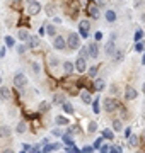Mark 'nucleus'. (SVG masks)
Segmentation results:
<instances>
[{
    "label": "nucleus",
    "instance_id": "obj_1",
    "mask_svg": "<svg viewBox=\"0 0 145 153\" xmlns=\"http://www.w3.org/2000/svg\"><path fill=\"white\" fill-rule=\"evenodd\" d=\"M65 41H67V46L70 48V51H75V49L80 48V36L77 33H70Z\"/></svg>",
    "mask_w": 145,
    "mask_h": 153
},
{
    "label": "nucleus",
    "instance_id": "obj_2",
    "mask_svg": "<svg viewBox=\"0 0 145 153\" xmlns=\"http://www.w3.org/2000/svg\"><path fill=\"white\" fill-rule=\"evenodd\" d=\"M89 29H90L89 21H80L78 22V36H80V38H84V39L89 38Z\"/></svg>",
    "mask_w": 145,
    "mask_h": 153
},
{
    "label": "nucleus",
    "instance_id": "obj_3",
    "mask_svg": "<svg viewBox=\"0 0 145 153\" xmlns=\"http://www.w3.org/2000/svg\"><path fill=\"white\" fill-rule=\"evenodd\" d=\"M14 85L19 87V88L26 87V85H28V76H26V73H22V71L16 73V76H14Z\"/></svg>",
    "mask_w": 145,
    "mask_h": 153
},
{
    "label": "nucleus",
    "instance_id": "obj_4",
    "mask_svg": "<svg viewBox=\"0 0 145 153\" xmlns=\"http://www.w3.org/2000/svg\"><path fill=\"white\" fill-rule=\"evenodd\" d=\"M53 48L58 49V51H65L67 49V41L63 36H55L53 38Z\"/></svg>",
    "mask_w": 145,
    "mask_h": 153
},
{
    "label": "nucleus",
    "instance_id": "obj_5",
    "mask_svg": "<svg viewBox=\"0 0 145 153\" xmlns=\"http://www.w3.org/2000/svg\"><path fill=\"white\" fill-rule=\"evenodd\" d=\"M73 68H75L78 73H84V71L87 70V60H84V58H80V56H78L77 61L73 63Z\"/></svg>",
    "mask_w": 145,
    "mask_h": 153
},
{
    "label": "nucleus",
    "instance_id": "obj_6",
    "mask_svg": "<svg viewBox=\"0 0 145 153\" xmlns=\"http://www.w3.org/2000/svg\"><path fill=\"white\" fill-rule=\"evenodd\" d=\"M87 51H89V58H97L99 56V44H97V41H94V43H90L89 46H87Z\"/></svg>",
    "mask_w": 145,
    "mask_h": 153
},
{
    "label": "nucleus",
    "instance_id": "obj_7",
    "mask_svg": "<svg viewBox=\"0 0 145 153\" xmlns=\"http://www.w3.org/2000/svg\"><path fill=\"white\" fill-rule=\"evenodd\" d=\"M118 109V102L114 99H104V111L106 112H113Z\"/></svg>",
    "mask_w": 145,
    "mask_h": 153
},
{
    "label": "nucleus",
    "instance_id": "obj_8",
    "mask_svg": "<svg viewBox=\"0 0 145 153\" xmlns=\"http://www.w3.org/2000/svg\"><path fill=\"white\" fill-rule=\"evenodd\" d=\"M41 4L39 2H33V4H29V7H28V14L29 16H38L39 12H41Z\"/></svg>",
    "mask_w": 145,
    "mask_h": 153
},
{
    "label": "nucleus",
    "instance_id": "obj_9",
    "mask_svg": "<svg viewBox=\"0 0 145 153\" xmlns=\"http://www.w3.org/2000/svg\"><path fill=\"white\" fill-rule=\"evenodd\" d=\"M137 95H138V92H137L133 87L125 88V99H126V100H133V99H137Z\"/></svg>",
    "mask_w": 145,
    "mask_h": 153
},
{
    "label": "nucleus",
    "instance_id": "obj_10",
    "mask_svg": "<svg viewBox=\"0 0 145 153\" xmlns=\"http://www.w3.org/2000/svg\"><path fill=\"white\" fill-rule=\"evenodd\" d=\"M114 51H116V46H114V41H108L106 43V46H104V53H106L108 56H113L114 55Z\"/></svg>",
    "mask_w": 145,
    "mask_h": 153
},
{
    "label": "nucleus",
    "instance_id": "obj_11",
    "mask_svg": "<svg viewBox=\"0 0 145 153\" xmlns=\"http://www.w3.org/2000/svg\"><path fill=\"white\" fill-rule=\"evenodd\" d=\"M28 48L29 49H36L39 46V38L38 36H29V39H28Z\"/></svg>",
    "mask_w": 145,
    "mask_h": 153
},
{
    "label": "nucleus",
    "instance_id": "obj_12",
    "mask_svg": "<svg viewBox=\"0 0 145 153\" xmlns=\"http://www.w3.org/2000/svg\"><path fill=\"white\" fill-rule=\"evenodd\" d=\"M0 97L4 99V100H10L12 99V92L9 87H0Z\"/></svg>",
    "mask_w": 145,
    "mask_h": 153
},
{
    "label": "nucleus",
    "instance_id": "obj_13",
    "mask_svg": "<svg viewBox=\"0 0 145 153\" xmlns=\"http://www.w3.org/2000/svg\"><path fill=\"white\" fill-rule=\"evenodd\" d=\"M29 36H31V34H29V31H28V29H19V33H17V38L21 39L22 43H28Z\"/></svg>",
    "mask_w": 145,
    "mask_h": 153
},
{
    "label": "nucleus",
    "instance_id": "obj_14",
    "mask_svg": "<svg viewBox=\"0 0 145 153\" xmlns=\"http://www.w3.org/2000/svg\"><path fill=\"white\" fill-rule=\"evenodd\" d=\"M104 87H106V83L102 78H94V90L101 92V90H104Z\"/></svg>",
    "mask_w": 145,
    "mask_h": 153
},
{
    "label": "nucleus",
    "instance_id": "obj_15",
    "mask_svg": "<svg viewBox=\"0 0 145 153\" xmlns=\"http://www.w3.org/2000/svg\"><path fill=\"white\" fill-rule=\"evenodd\" d=\"M89 14L92 17H94V19H97V17L101 16V12H99V7L96 5V4H90L89 5Z\"/></svg>",
    "mask_w": 145,
    "mask_h": 153
},
{
    "label": "nucleus",
    "instance_id": "obj_16",
    "mask_svg": "<svg viewBox=\"0 0 145 153\" xmlns=\"http://www.w3.org/2000/svg\"><path fill=\"white\" fill-rule=\"evenodd\" d=\"M80 100H82L84 104H92V97H90V94L87 92V90L80 92Z\"/></svg>",
    "mask_w": 145,
    "mask_h": 153
},
{
    "label": "nucleus",
    "instance_id": "obj_17",
    "mask_svg": "<svg viewBox=\"0 0 145 153\" xmlns=\"http://www.w3.org/2000/svg\"><path fill=\"white\" fill-rule=\"evenodd\" d=\"M12 134V129L9 126H0V138H9Z\"/></svg>",
    "mask_w": 145,
    "mask_h": 153
},
{
    "label": "nucleus",
    "instance_id": "obj_18",
    "mask_svg": "<svg viewBox=\"0 0 145 153\" xmlns=\"http://www.w3.org/2000/svg\"><path fill=\"white\" fill-rule=\"evenodd\" d=\"M104 17H106V21H108V22H116V12L111 10V9H108V10H106Z\"/></svg>",
    "mask_w": 145,
    "mask_h": 153
},
{
    "label": "nucleus",
    "instance_id": "obj_19",
    "mask_svg": "<svg viewBox=\"0 0 145 153\" xmlns=\"http://www.w3.org/2000/svg\"><path fill=\"white\" fill-rule=\"evenodd\" d=\"M63 102H65L63 94H55V95H53V105H61Z\"/></svg>",
    "mask_w": 145,
    "mask_h": 153
},
{
    "label": "nucleus",
    "instance_id": "obj_20",
    "mask_svg": "<svg viewBox=\"0 0 145 153\" xmlns=\"http://www.w3.org/2000/svg\"><path fill=\"white\" fill-rule=\"evenodd\" d=\"M55 123L58 126H67L68 124V117H65V116H56L55 117Z\"/></svg>",
    "mask_w": 145,
    "mask_h": 153
},
{
    "label": "nucleus",
    "instance_id": "obj_21",
    "mask_svg": "<svg viewBox=\"0 0 145 153\" xmlns=\"http://www.w3.org/2000/svg\"><path fill=\"white\" fill-rule=\"evenodd\" d=\"M113 58H114V61H116V63L123 61V58H125V53H123V49H116V51H114V55H113Z\"/></svg>",
    "mask_w": 145,
    "mask_h": 153
},
{
    "label": "nucleus",
    "instance_id": "obj_22",
    "mask_svg": "<svg viewBox=\"0 0 145 153\" xmlns=\"http://www.w3.org/2000/svg\"><path fill=\"white\" fill-rule=\"evenodd\" d=\"M31 70H33L34 75H39L41 73V65H39L38 61H31Z\"/></svg>",
    "mask_w": 145,
    "mask_h": 153
},
{
    "label": "nucleus",
    "instance_id": "obj_23",
    "mask_svg": "<svg viewBox=\"0 0 145 153\" xmlns=\"http://www.w3.org/2000/svg\"><path fill=\"white\" fill-rule=\"evenodd\" d=\"M26 128H28V124H26V121H21V123L17 124V128H16V133H19V134H22V133H26Z\"/></svg>",
    "mask_w": 145,
    "mask_h": 153
},
{
    "label": "nucleus",
    "instance_id": "obj_24",
    "mask_svg": "<svg viewBox=\"0 0 145 153\" xmlns=\"http://www.w3.org/2000/svg\"><path fill=\"white\" fill-rule=\"evenodd\" d=\"M113 129H114L116 133H121L123 131V124H121V121H120V119L113 121Z\"/></svg>",
    "mask_w": 145,
    "mask_h": 153
},
{
    "label": "nucleus",
    "instance_id": "obj_25",
    "mask_svg": "<svg viewBox=\"0 0 145 153\" xmlns=\"http://www.w3.org/2000/svg\"><path fill=\"white\" fill-rule=\"evenodd\" d=\"M61 107H63V111H65L67 114H73V105L70 104V102H67V100H65V102L61 104Z\"/></svg>",
    "mask_w": 145,
    "mask_h": 153
},
{
    "label": "nucleus",
    "instance_id": "obj_26",
    "mask_svg": "<svg viewBox=\"0 0 145 153\" xmlns=\"http://www.w3.org/2000/svg\"><path fill=\"white\" fill-rule=\"evenodd\" d=\"M45 12H46V14H48V16H55V12H56V7L55 5H53V4H48V5H46L45 7Z\"/></svg>",
    "mask_w": 145,
    "mask_h": 153
},
{
    "label": "nucleus",
    "instance_id": "obj_27",
    "mask_svg": "<svg viewBox=\"0 0 145 153\" xmlns=\"http://www.w3.org/2000/svg\"><path fill=\"white\" fill-rule=\"evenodd\" d=\"M63 70H65V73H72L75 68H73V63L72 61H65L63 63Z\"/></svg>",
    "mask_w": 145,
    "mask_h": 153
},
{
    "label": "nucleus",
    "instance_id": "obj_28",
    "mask_svg": "<svg viewBox=\"0 0 145 153\" xmlns=\"http://www.w3.org/2000/svg\"><path fill=\"white\" fill-rule=\"evenodd\" d=\"M128 141H130V146H138V136H133V134H130L128 136Z\"/></svg>",
    "mask_w": 145,
    "mask_h": 153
},
{
    "label": "nucleus",
    "instance_id": "obj_29",
    "mask_svg": "<svg viewBox=\"0 0 145 153\" xmlns=\"http://www.w3.org/2000/svg\"><path fill=\"white\" fill-rule=\"evenodd\" d=\"M48 60H50V66H51V68H56V66L60 65V60H58L56 56H50Z\"/></svg>",
    "mask_w": 145,
    "mask_h": 153
},
{
    "label": "nucleus",
    "instance_id": "obj_30",
    "mask_svg": "<svg viewBox=\"0 0 145 153\" xmlns=\"http://www.w3.org/2000/svg\"><path fill=\"white\" fill-rule=\"evenodd\" d=\"M80 58H84V60H87L89 58V51H87V46H80Z\"/></svg>",
    "mask_w": 145,
    "mask_h": 153
},
{
    "label": "nucleus",
    "instance_id": "obj_31",
    "mask_svg": "<svg viewBox=\"0 0 145 153\" xmlns=\"http://www.w3.org/2000/svg\"><path fill=\"white\" fill-rule=\"evenodd\" d=\"M102 136H104V138H108V140H109V141H111L113 138H114V133H113L111 129H108V128H106V129H104V131H102Z\"/></svg>",
    "mask_w": 145,
    "mask_h": 153
},
{
    "label": "nucleus",
    "instance_id": "obj_32",
    "mask_svg": "<svg viewBox=\"0 0 145 153\" xmlns=\"http://www.w3.org/2000/svg\"><path fill=\"white\" fill-rule=\"evenodd\" d=\"M28 49H29V48H28V44L22 43V44H19V46H17V53H19V55H24Z\"/></svg>",
    "mask_w": 145,
    "mask_h": 153
},
{
    "label": "nucleus",
    "instance_id": "obj_33",
    "mask_svg": "<svg viewBox=\"0 0 145 153\" xmlns=\"http://www.w3.org/2000/svg\"><path fill=\"white\" fill-rule=\"evenodd\" d=\"M46 33H48V36H56V31H55V26L53 24H50V26H46Z\"/></svg>",
    "mask_w": 145,
    "mask_h": 153
},
{
    "label": "nucleus",
    "instance_id": "obj_34",
    "mask_svg": "<svg viewBox=\"0 0 145 153\" xmlns=\"http://www.w3.org/2000/svg\"><path fill=\"white\" fill-rule=\"evenodd\" d=\"M61 138H63V141H65V145L67 146H73V140L68 134H61Z\"/></svg>",
    "mask_w": 145,
    "mask_h": 153
},
{
    "label": "nucleus",
    "instance_id": "obj_35",
    "mask_svg": "<svg viewBox=\"0 0 145 153\" xmlns=\"http://www.w3.org/2000/svg\"><path fill=\"white\" fill-rule=\"evenodd\" d=\"M48 109H50V104L48 102H41L39 104V112H46Z\"/></svg>",
    "mask_w": 145,
    "mask_h": 153
},
{
    "label": "nucleus",
    "instance_id": "obj_36",
    "mask_svg": "<svg viewBox=\"0 0 145 153\" xmlns=\"http://www.w3.org/2000/svg\"><path fill=\"white\" fill-rule=\"evenodd\" d=\"M142 38H144V33H142V31L138 29V31L135 33V36H133V41H135V43H138V41H140Z\"/></svg>",
    "mask_w": 145,
    "mask_h": 153
},
{
    "label": "nucleus",
    "instance_id": "obj_37",
    "mask_svg": "<svg viewBox=\"0 0 145 153\" xmlns=\"http://www.w3.org/2000/svg\"><path fill=\"white\" fill-rule=\"evenodd\" d=\"M135 51H137V53H142V51H144V43H142V41L135 43Z\"/></svg>",
    "mask_w": 145,
    "mask_h": 153
},
{
    "label": "nucleus",
    "instance_id": "obj_38",
    "mask_svg": "<svg viewBox=\"0 0 145 153\" xmlns=\"http://www.w3.org/2000/svg\"><path fill=\"white\" fill-rule=\"evenodd\" d=\"M96 75H97V66H90V68H89V76L94 78Z\"/></svg>",
    "mask_w": 145,
    "mask_h": 153
},
{
    "label": "nucleus",
    "instance_id": "obj_39",
    "mask_svg": "<svg viewBox=\"0 0 145 153\" xmlns=\"http://www.w3.org/2000/svg\"><path fill=\"white\" fill-rule=\"evenodd\" d=\"M5 44L9 46V48H12V46L16 44V43H14V38H10V36H7V38H5Z\"/></svg>",
    "mask_w": 145,
    "mask_h": 153
},
{
    "label": "nucleus",
    "instance_id": "obj_40",
    "mask_svg": "<svg viewBox=\"0 0 145 153\" xmlns=\"http://www.w3.org/2000/svg\"><path fill=\"white\" fill-rule=\"evenodd\" d=\"M87 129H89V133H96L97 131V124L96 123H89V128Z\"/></svg>",
    "mask_w": 145,
    "mask_h": 153
},
{
    "label": "nucleus",
    "instance_id": "obj_41",
    "mask_svg": "<svg viewBox=\"0 0 145 153\" xmlns=\"http://www.w3.org/2000/svg\"><path fill=\"white\" fill-rule=\"evenodd\" d=\"M144 5H145L144 0H135V2H133V7H135V9H140V7H144Z\"/></svg>",
    "mask_w": 145,
    "mask_h": 153
},
{
    "label": "nucleus",
    "instance_id": "obj_42",
    "mask_svg": "<svg viewBox=\"0 0 145 153\" xmlns=\"http://www.w3.org/2000/svg\"><path fill=\"white\" fill-rule=\"evenodd\" d=\"M51 150H53V146H51V145H43V153H50Z\"/></svg>",
    "mask_w": 145,
    "mask_h": 153
},
{
    "label": "nucleus",
    "instance_id": "obj_43",
    "mask_svg": "<svg viewBox=\"0 0 145 153\" xmlns=\"http://www.w3.org/2000/svg\"><path fill=\"white\" fill-rule=\"evenodd\" d=\"M53 134H55V136H61V134H63V131H61L60 128H55V129H53Z\"/></svg>",
    "mask_w": 145,
    "mask_h": 153
},
{
    "label": "nucleus",
    "instance_id": "obj_44",
    "mask_svg": "<svg viewBox=\"0 0 145 153\" xmlns=\"http://www.w3.org/2000/svg\"><path fill=\"white\" fill-rule=\"evenodd\" d=\"M94 38H96V41H101V39H102V33H101V31H97V33L94 34Z\"/></svg>",
    "mask_w": 145,
    "mask_h": 153
},
{
    "label": "nucleus",
    "instance_id": "obj_45",
    "mask_svg": "<svg viewBox=\"0 0 145 153\" xmlns=\"http://www.w3.org/2000/svg\"><path fill=\"white\" fill-rule=\"evenodd\" d=\"M92 150H94L92 146H85L84 150H82V153H92Z\"/></svg>",
    "mask_w": 145,
    "mask_h": 153
},
{
    "label": "nucleus",
    "instance_id": "obj_46",
    "mask_svg": "<svg viewBox=\"0 0 145 153\" xmlns=\"http://www.w3.org/2000/svg\"><path fill=\"white\" fill-rule=\"evenodd\" d=\"M51 146H53V150H60V148H61V145H60V143H53Z\"/></svg>",
    "mask_w": 145,
    "mask_h": 153
},
{
    "label": "nucleus",
    "instance_id": "obj_47",
    "mask_svg": "<svg viewBox=\"0 0 145 153\" xmlns=\"http://www.w3.org/2000/svg\"><path fill=\"white\" fill-rule=\"evenodd\" d=\"M22 148H24L22 152H31V146H29V145H26V143L22 145Z\"/></svg>",
    "mask_w": 145,
    "mask_h": 153
},
{
    "label": "nucleus",
    "instance_id": "obj_48",
    "mask_svg": "<svg viewBox=\"0 0 145 153\" xmlns=\"http://www.w3.org/2000/svg\"><path fill=\"white\" fill-rule=\"evenodd\" d=\"M101 153H109V146H102L101 148Z\"/></svg>",
    "mask_w": 145,
    "mask_h": 153
},
{
    "label": "nucleus",
    "instance_id": "obj_49",
    "mask_svg": "<svg viewBox=\"0 0 145 153\" xmlns=\"http://www.w3.org/2000/svg\"><path fill=\"white\" fill-rule=\"evenodd\" d=\"M2 153H16L12 148H5V150H2Z\"/></svg>",
    "mask_w": 145,
    "mask_h": 153
},
{
    "label": "nucleus",
    "instance_id": "obj_50",
    "mask_svg": "<svg viewBox=\"0 0 145 153\" xmlns=\"http://www.w3.org/2000/svg\"><path fill=\"white\" fill-rule=\"evenodd\" d=\"M101 143H102V140H101V138H99V140H97V141H96L94 148H101Z\"/></svg>",
    "mask_w": 145,
    "mask_h": 153
},
{
    "label": "nucleus",
    "instance_id": "obj_51",
    "mask_svg": "<svg viewBox=\"0 0 145 153\" xmlns=\"http://www.w3.org/2000/svg\"><path fill=\"white\" fill-rule=\"evenodd\" d=\"M97 102H99V100H96L94 102V112H99V105H97Z\"/></svg>",
    "mask_w": 145,
    "mask_h": 153
},
{
    "label": "nucleus",
    "instance_id": "obj_52",
    "mask_svg": "<svg viewBox=\"0 0 145 153\" xmlns=\"http://www.w3.org/2000/svg\"><path fill=\"white\" fill-rule=\"evenodd\" d=\"M53 22H55V24H61V19L60 17H53Z\"/></svg>",
    "mask_w": 145,
    "mask_h": 153
},
{
    "label": "nucleus",
    "instance_id": "obj_53",
    "mask_svg": "<svg viewBox=\"0 0 145 153\" xmlns=\"http://www.w3.org/2000/svg\"><path fill=\"white\" fill-rule=\"evenodd\" d=\"M4 55H5V48H0V58H4Z\"/></svg>",
    "mask_w": 145,
    "mask_h": 153
},
{
    "label": "nucleus",
    "instance_id": "obj_54",
    "mask_svg": "<svg viewBox=\"0 0 145 153\" xmlns=\"http://www.w3.org/2000/svg\"><path fill=\"white\" fill-rule=\"evenodd\" d=\"M130 131H132V129H130V128H126V129H125V134H126V136H130V134H132Z\"/></svg>",
    "mask_w": 145,
    "mask_h": 153
},
{
    "label": "nucleus",
    "instance_id": "obj_55",
    "mask_svg": "<svg viewBox=\"0 0 145 153\" xmlns=\"http://www.w3.org/2000/svg\"><path fill=\"white\" fill-rule=\"evenodd\" d=\"M142 63H145V53H144V56H142Z\"/></svg>",
    "mask_w": 145,
    "mask_h": 153
},
{
    "label": "nucleus",
    "instance_id": "obj_56",
    "mask_svg": "<svg viewBox=\"0 0 145 153\" xmlns=\"http://www.w3.org/2000/svg\"><path fill=\"white\" fill-rule=\"evenodd\" d=\"M29 4H33V2H38V0H28Z\"/></svg>",
    "mask_w": 145,
    "mask_h": 153
},
{
    "label": "nucleus",
    "instance_id": "obj_57",
    "mask_svg": "<svg viewBox=\"0 0 145 153\" xmlns=\"http://www.w3.org/2000/svg\"><path fill=\"white\" fill-rule=\"evenodd\" d=\"M144 94H145V83H144Z\"/></svg>",
    "mask_w": 145,
    "mask_h": 153
},
{
    "label": "nucleus",
    "instance_id": "obj_58",
    "mask_svg": "<svg viewBox=\"0 0 145 153\" xmlns=\"http://www.w3.org/2000/svg\"><path fill=\"white\" fill-rule=\"evenodd\" d=\"M0 83H2V76H0Z\"/></svg>",
    "mask_w": 145,
    "mask_h": 153
},
{
    "label": "nucleus",
    "instance_id": "obj_59",
    "mask_svg": "<svg viewBox=\"0 0 145 153\" xmlns=\"http://www.w3.org/2000/svg\"><path fill=\"white\" fill-rule=\"evenodd\" d=\"M14 2H17V0H14Z\"/></svg>",
    "mask_w": 145,
    "mask_h": 153
},
{
    "label": "nucleus",
    "instance_id": "obj_60",
    "mask_svg": "<svg viewBox=\"0 0 145 153\" xmlns=\"http://www.w3.org/2000/svg\"><path fill=\"white\" fill-rule=\"evenodd\" d=\"M38 153H39V152H38ZM41 153H43V152H41Z\"/></svg>",
    "mask_w": 145,
    "mask_h": 153
}]
</instances>
